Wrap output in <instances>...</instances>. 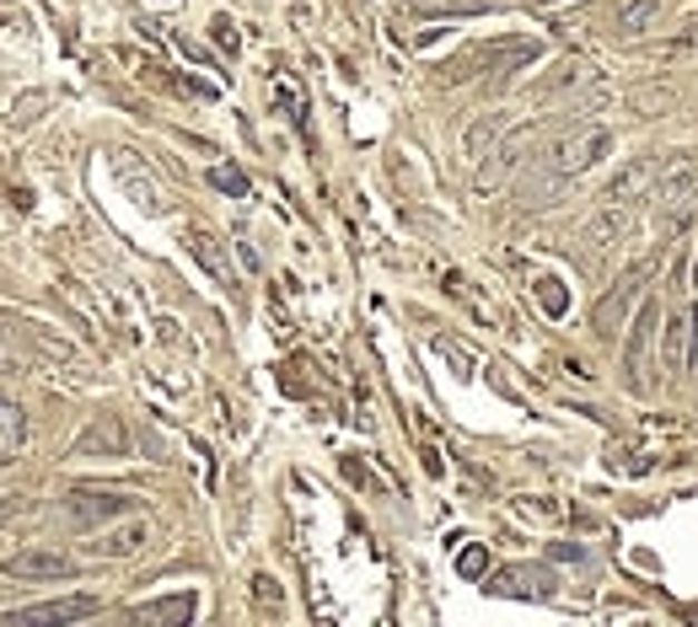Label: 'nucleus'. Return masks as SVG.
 Masks as SVG:
<instances>
[{"label":"nucleus","mask_w":698,"mask_h":627,"mask_svg":"<svg viewBox=\"0 0 698 627\" xmlns=\"http://www.w3.org/2000/svg\"><path fill=\"white\" fill-rule=\"evenodd\" d=\"M543 60V43L538 38H494V43H473L468 54L441 64V81L446 87H462V81H479V76H511V70H527V64Z\"/></svg>","instance_id":"1"},{"label":"nucleus","mask_w":698,"mask_h":627,"mask_svg":"<svg viewBox=\"0 0 698 627\" xmlns=\"http://www.w3.org/2000/svg\"><path fill=\"white\" fill-rule=\"evenodd\" d=\"M612 150V129H602V123H580V129H570V135H559L553 146H548V167L559 172V178L576 182L580 172H591L602 156Z\"/></svg>","instance_id":"2"},{"label":"nucleus","mask_w":698,"mask_h":627,"mask_svg":"<svg viewBox=\"0 0 698 627\" xmlns=\"http://www.w3.org/2000/svg\"><path fill=\"white\" fill-rule=\"evenodd\" d=\"M650 279H656V258H639V263H629V269L612 279V290L597 300V311H591L597 338H618V328L629 322V306L645 296V285H650Z\"/></svg>","instance_id":"3"},{"label":"nucleus","mask_w":698,"mask_h":627,"mask_svg":"<svg viewBox=\"0 0 698 627\" xmlns=\"http://www.w3.org/2000/svg\"><path fill=\"white\" fill-rule=\"evenodd\" d=\"M656 322H661V306L645 300L629 322V344H623V381L635 391H650L656 376H650V349H656Z\"/></svg>","instance_id":"4"},{"label":"nucleus","mask_w":698,"mask_h":627,"mask_svg":"<svg viewBox=\"0 0 698 627\" xmlns=\"http://www.w3.org/2000/svg\"><path fill=\"white\" fill-rule=\"evenodd\" d=\"M538 135H543V123H538V119L521 123V129H511V135H500V146L489 150V161L479 167V193H494L500 182L511 178L521 161H527V150L538 146Z\"/></svg>","instance_id":"5"},{"label":"nucleus","mask_w":698,"mask_h":627,"mask_svg":"<svg viewBox=\"0 0 698 627\" xmlns=\"http://www.w3.org/2000/svg\"><path fill=\"white\" fill-rule=\"evenodd\" d=\"M656 182H661V156H639L635 167H623V172L602 188V205L635 209V205H645V199L656 193Z\"/></svg>","instance_id":"6"},{"label":"nucleus","mask_w":698,"mask_h":627,"mask_svg":"<svg viewBox=\"0 0 698 627\" xmlns=\"http://www.w3.org/2000/svg\"><path fill=\"white\" fill-rule=\"evenodd\" d=\"M0 574H6V579H22V585H49V579H70V574H76V558L49 553V547H28V553L0 558Z\"/></svg>","instance_id":"7"},{"label":"nucleus","mask_w":698,"mask_h":627,"mask_svg":"<svg viewBox=\"0 0 698 627\" xmlns=\"http://www.w3.org/2000/svg\"><path fill=\"white\" fill-rule=\"evenodd\" d=\"M129 509H135V494H114V488H76L65 499V515L76 526H108V520H119Z\"/></svg>","instance_id":"8"},{"label":"nucleus","mask_w":698,"mask_h":627,"mask_svg":"<svg viewBox=\"0 0 698 627\" xmlns=\"http://www.w3.org/2000/svg\"><path fill=\"white\" fill-rule=\"evenodd\" d=\"M553 574L538 564H517V568H500L494 579H489L484 590H494V596H517V600H548L553 596Z\"/></svg>","instance_id":"9"},{"label":"nucleus","mask_w":698,"mask_h":627,"mask_svg":"<svg viewBox=\"0 0 698 627\" xmlns=\"http://www.w3.org/2000/svg\"><path fill=\"white\" fill-rule=\"evenodd\" d=\"M102 600L97 596H60V600H43V606H22L11 611V627H38V623H81V617H97Z\"/></svg>","instance_id":"10"},{"label":"nucleus","mask_w":698,"mask_h":627,"mask_svg":"<svg viewBox=\"0 0 698 627\" xmlns=\"http://www.w3.org/2000/svg\"><path fill=\"white\" fill-rule=\"evenodd\" d=\"M76 456H129V424L119 414H97L76 435Z\"/></svg>","instance_id":"11"},{"label":"nucleus","mask_w":698,"mask_h":627,"mask_svg":"<svg viewBox=\"0 0 698 627\" xmlns=\"http://www.w3.org/2000/svg\"><path fill=\"white\" fill-rule=\"evenodd\" d=\"M694 328H698L694 306L671 311V328H667V338H661V365H667L671 376H682V370L694 365Z\"/></svg>","instance_id":"12"},{"label":"nucleus","mask_w":698,"mask_h":627,"mask_svg":"<svg viewBox=\"0 0 698 627\" xmlns=\"http://www.w3.org/2000/svg\"><path fill=\"white\" fill-rule=\"evenodd\" d=\"M623 237H629V209L597 205V215L586 220V252H591V258H608Z\"/></svg>","instance_id":"13"},{"label":"nucleus","mask_w":698,"mask_h":627,"mask_svg":"<svg viewBox=\"0 0 698 627\" xmlns=\"http://www.w3.org/2000/svg\"><path fill=\"white\" fill-rule=\"evenodd\" d=\"M146 541H151V526H146V520H124L114 531H102L97 541H87V553L91 558H135Z\"/></svg>","instance_id":"14"},{"label":"nucleus","mask_w":698,"mask_h":627,"mask_svg":"<svg viewBox=\"0 0 698 627\" xmlns=\"http://www.w3.org/2000/svg\"><path fill=\"white\" fill-rule=\"evenodd\" d=\"M188 252H194V263L210 273L215 285H226V290H237V269H232V258H226V247L210 237V231H188Z\"/></svg>","instance_id":"15"},{"label":"nucleus","mask_w":698,"mask_h":627,"mask_svg":"<svg viewBox=\"0 0 698 627\" xmlns=\"http://www.w3.org/2000/svg\"><path fill=\"white\" fill-rule=\"evenodd\" d=\"M591 76H597V64H591V60H580V54H570V60H559V64H553V70L543 76V81L532 87V97H543V102H548V97H564V91L586 87Z\"/></svg>","instance_id":"16"},{"label":"nucleus","mask_w":698,"mask_h":627,"mask_svg":"<svg viewBox=\"0 0 698 627\" xmlns=\"http://www.w3.org/2000/svg\"><path fill=\"white\" fill-rule=\"evenodd\" d=\"M564 188H570V178H559V172H553L548 161H538V167H532V172L521 178L517 199H521L527 209H543V205H559V193H564Z\"/></svg>","instance_id":"17"},{"label":"nucleus","mask_w":698,"mask_h":627,"mask_svg":"<svg viewBox=\"0 0 698 627\" xmlns=\"http://www.w3.org/2000/svg\"><path fill=\"white\" fill-rule=\"evenodd\" d=\"M114 172H119L124 193H129V199H135L140 209H151V215L161 209V188H156V182L146 178L140 167H135V156H129V150H114Z\"/></svg>","instance_id":"18"},{"label":"nucleus","mask_w":698,"mask_h":627,"mask_svg":"<svg viewBox=\"0 0 698 627\" xmlns=\"http://www.w3.org/2000/svg\"><path fill=\"white\" fill-rule=\"evenodd\" d=\"M194 611H199V596L183 590V596H161L135 606V623H194Z\"/></svg>","instance_id":"19"},{"label":"nucleus","mask_w":698,"mask_h":627,"mask_svg":"<svg viewBox=\"0 0 698 627\" xmlns=\"http://www.w3.org/2000/svg\"><path fill=\"white\" fill-rule=\"evenodd\" d=\"M671 102H677V91H671L667 81H639V87H629V113H635V119H661V113H671Z\"/></svg>","instance_id":"20"},{"label":"nucleus","mask_w":698,"mask_h":627,"mask_svg":"<svg viewBox=\"0 0 698 627\" xmlns=\"http://www.w3.org/2000/svg\"><path fill=\"white\" fill-rule=\"evenodd\" d=\"M656 22H661V6H656V0H623V6H618V32H623V38H645Z\"/></svg>","instance_id":"21"},{"label":"nucleus","mask_w":698,"mask_h":627,"mask_svg":"<svg viewBox=\"0 0 698 627\" xmlns=\"http://www.w3.org/2000/svg\"><path fill=\"white\" fill-rule=\"evenodd\" d=\"M420 17H484L494 11V0H414Z\"/></svg>","instance_id":"22"},{"label":"nucleus","mask_w":698,"mask_h":627,"mask_svg":"<svg viewBox=\"0 0 698 627\" xmlns=\"http://www.w3.org/2000/svg\"><path fill=\"white\" fill-rule=\"evenodd\" d=\"M28 370V349H22V332L11 322H0V376H17Z\"/></svg>","instance_id":"23"},{"label":"nucleus","mask_w":698,"mask_h":627,"mask_svg":"<svg viewBox=\"0 0 698 627\" xmlns=\"http://www.w3.org/2000/svg\"><path fill=\"white\" fill-rule=\"evenodd\" d=\"M500 135H505V119H500V113H489V119H479L473 129H468V156H473V161H484V156H489V146H494Z\"/></svg>","instance_id":"24"},{"label":"nucleus","mask_w":698,"mask_h":627,"mask_svg":"<svg viewBox=\"0 0 698 627\" xmlns=\"http://www.w3.org/2000/svg\"><path fill=\"white\" fill-rule=\"evenodd\" d=\"M22 435H28V414H22V402H11V397H0V446H22Z\"/></svg>","instance_id":"25"},{"label":"nucleus","mask_w":698,"mask_h":627,"mask_svg":"<svg viewBox=\"0 0 698 627\" xmlns=\"http://www.w3.org/2000/svg\"><path fill=\"white\" fill-rule=\"evenodd\" d=\"M532 290H538V306H543L548 317H564L570 311V290L553 279V273H543V279H532Z\"/></svg>","instance_id":"26"},{"label":"nucleus","mask_w":698,"mask_h":627,"mask_svg":"<svg viewBox=\"0 0 698 627\" xmlns=\"http://www.w3.org/2000/svg\"><path fill=\"white\" fill-rule=\"evenodd\" d=\"M456 574H462V579H484L489 574V547L484 541H468V547L456 553Z\"/></svg>","instance_id":"27"},{"label":"nucleus","mask_w":698,"mask_h":627,"mask_svg":"<svg viewBox=\"0 0 698 627\" xmlns=\"http://www.w3.org/2000/svg\"><path fill=\"white\" fill-rule=\"evenodd\" d=\"M210 188L232 193V199H247V172H237V167H210Z\"/></svg>","instance_id":"28"},{"label":"nucleus","mask_w":698,"mask_h":627,"mask_svg":"<svg viewBox=\"0 0 698 627\" xmlns=\"http://www.w3.org/2000/svg\"><path fill=\"white\" fill-rule=\"evenodd\" d=\"M253 596H258V606H279V585H274L269 574H258V579H253Z\"/></svg>","instance_id":"29"},{"label":"nucleus","mask_w":698,"mask_h":627,"mask_svg":"<svg viewBox=\"0 0 698 627\" xmlns=\"http://www.w3.org/2000/svg\"><path fill=\"white\" fill-rule=\"evenodd\" d=\"M215 43H220L226 54H237V32H232V22H226V17H215Z\"/></svg>","instance_id":"30"},{"label":"nucleus","mask_w":698,"mask_h":627,"mask_svg":"<svg viewBox=\"0 0 698 627\" xmlns=\"http://www.w3.org/2000/svg\"><path fill=\"white\" fill-rule=\"evenodd\" d=\"M671 49H677V54H682V49H698V17L682 32H677V38H671Z\"/></svg>","instance_id":"31"},{"label":"nucleus","mask_w":698,"mask_h":627,"mask_svg":"<svg viewBox=\"0 0 698 627\" xmlns=\"http://www.w3.org/2000/svg\"><path fill=\"white\" fill-rule=\"evenodd\" d=\"M6 461H11V446H0V467H6Z\"/></svg>","instance_id":"32"},{"label":"nucleus","mask_w":698,"mask_h":627,"mask_svg":"<svg viewBox=\"0 0 698 627\" xmlns=\"http://www.w3.org/2000/svg\"><path fill=\"white\" fill-rule=\"evenodd\" d=\"M694 285H698V263H694Z\"/></svg>","instance_id":"33"},{"label":"nucleus","mask_w":698,"mask_h":627,"mask_svg":"<svg viewBox=\"0 0 698 627\" xmlns=\"http://www.w3.org/2000/svg\"><path fill=\"white\" fill-rule=\"evenodd\" d=\"M543 6H559V0H543Z\"/></svg>","instance_id":"34"}]
</instances>
